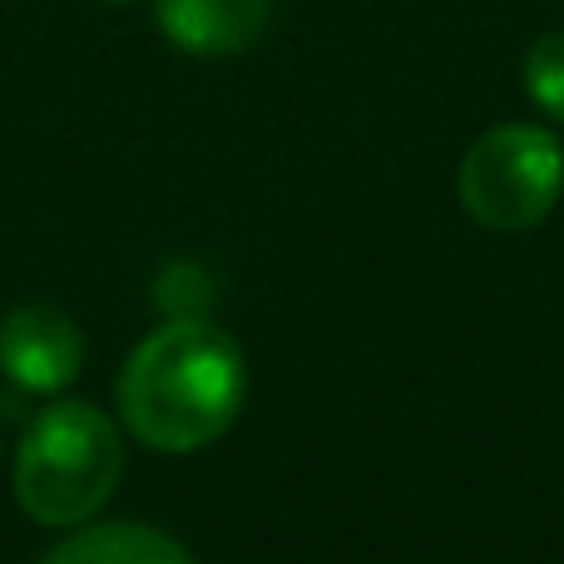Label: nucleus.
<instances>
[{
	"mask_svg": "<svg viewBox=\"0 0 564 564\" xmlns=\"http://www.w3.org/2000/svg\"><path fill=\"white\" fill-rule=\"evenodd\" d=\"M278 0H154V20L178 50L228 59L253 50L273 25Z\"/></svg>",
	"mask_w": 564,
	"mask_h": 564,
	"instance_id": "nucleus-5",
	"label": "nucleus"
},
{
	"mask_svg": "<svg viewBox=\"0 0 564 564\" xmlns=\"http://www.w3.org/2000/svg\"><path fill=\"white\" fill-rule=\"evenodd\" d=\"M520 75H525V95L535 99L540 115L564 124V30H545L530 40Z\"/></svg>",
	"mask_w": 564,
	"mask_h": 564,
	"instance_id": "nucleus-7",
	"label": "nucleus"
},
{
	"mask_svg": "<svg viewBox=\"0 0 564 564\" xmlns=\"http://www.w3.org/2000/svg\"><path fill=\"white\" fill-rule=\"evenodd\" d=\"M456 188L480 228L525 234L564 194V144L540 124H496L466 149Z\"/></svg>",
	"mask_w": 564,
	"mask_h": 564,
	"instance_id": "nucleus-3",
	"label": "nucleus"
},
{
	"mask_svg": "<svg viewBox=\"0 0 564 564\" xmlns=\"http://www.w3.org/2000/svg\"><path fill=\"white\" fill-rule=\"evenodd\" d=\"M85 367V332L69 312L50 302H25L0 322V371L20 391L55 397Z\"/></svg>",
	"mask_w": 564,
	"mask_h": 564,
	"instance_id": "nucleus-4",
	"label": "nucleus"
},
{
	"mask_svg": "<svg viewBox=\"0 0 564 564\" xmlns=\"http://www.w3.org/2000/svg\"><path fill=\"white\" fill-rule=\"evenodd\" d=\"M99 6H134V0H99Z\"/></svg>",
	"mask_w": 564,
	"mask_h": 564,
	"instance_id": "nucleus-9",
	"label": "nucleus"
},
{
	"mask_svg": "<svg viewBox=\"0 0 564 564\" xmlns=\"http://www.w3.org/2000/svg\"><path fill=\"white\" fill-rule=\"evenodd\" d=\"M40 564H194L174 535L139 520H115V525H75Z\"/></svg>",
	"mask_w": 564,
	"mask_h": 564,
	"instance_id": "nucleus-6",
	"label": "nucleus"
},
{
	"mask_svg": "<svg viewBox=\"0 0 564 564\" xmlns=\"http://www.w3.org/2000/svg\"><path fill=\"white\" fill-rule=\"evenodd\" d=\"M174 307V317H204L208 307V278L194 263H174L159 278V307Z\"/></svg>",
	"mask_w": 564,
	"mask_h": 564,
	"instance_id": "nucleus-8",
	"label": "nucleus"
},
{
	"mask_svg": "<svg viewBox=\"0 0 564 564\" xmlns=\"http://www.w3.org/2000/svg\"><path fill=\"white\" fill-rule=\"evenodd\" d=\"M243 391V357L224 327L208 317H169L124 361L119 416L149 451L188 456L234 426Z\"/></svg>",
	"mask_w": 564,
	"mask_h": 564,
	"instance_id": "nucleus-1",
	"label": "nucleus"
},
{
	"mask_svg": "<svg viewBox=\"0 0 564 564\" xmlns=\"http://www.w3.org/2000/svg\"><path fill=\"white\" fill-rule=\"evenodd\" d=\"M124 480V436L89 401H55L25 426L15 451V500L50 530H75L109 506Z\"/></svg>",
	"mask_w": 564,
	"mask_h": 564,
	"instance_id": "nucleus-2",
	"label": "nucleus"
}]
</instances>
